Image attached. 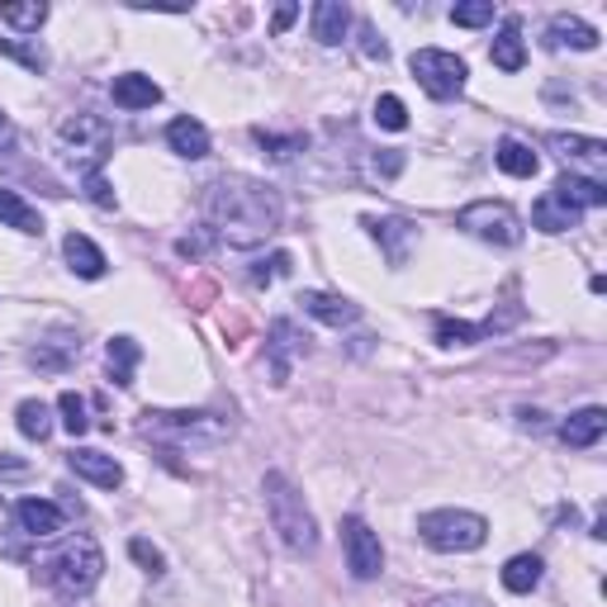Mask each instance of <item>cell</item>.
<instances>
[{
  "instance_id": "cell-1",
  "label": "cell",
  "mask_w": 607,
  "mask_h": 607,
  "mask_svg": "<svg viewBox=\"0 0 607 607\" xmlns=\"http://www.w3.org/2000/svg\"><path fill=\"white\" fill-rule=\"evenodd\" d=\"M205 214L228 248H256L280 228V195L252 176H224L205 191Z\"/></svg>"
},
{
  "instance_id": "cell-2",
  "label": "cell",
  "mask_w": 607,
  "mask_h": 607,
  "mask_svg": "<svg viewBox=\"0 0 607 607\" xmlns=\"http://www.w3.org/2000/svg\"><path fill=\"white\" fill-rule=\"evenodd\" d=\"M262 494H266V513H271V527L280 531V541L290 546L295 556H309L318 546V527H313V513H309V503H304V494L290 484V474L271 470Z\"/></svg>"
},
{
  "instance_id": "cell-3",
  "label": "cell",
  "mask_w": 607,
  "mask_h": 607,
  "mask_svg": "<svg viewBox=\"0 0 607 607\" xmlns=\"http://www.w3.org/2000/svg\"><path fill=\"white\" fill-rule=\"evenodd\" d=\"M43 580H48L62 598H85L91 588L105 580V556L91 537H71L62 551H53L43 560Z\"/></svg>"
},
{
  "instance_id": "cell-4",
  "label": "cell",
  "mask_w": 607,
  "mask_h": 607,
  "mask_svg": "<svg viewBox=\"0 0 607 607\" xmlns=\"http://www.w3.org/2000/svg\"><path fill=\"white\" fill-rule=\"evenodd\" d=\"M142 432L157 442H176V446H219L228 442V432H233V423H228L224 413H167V409H148L142 413Z\"/></svg>"
},
{
  "instance_id": "cell-5",
  "label": "cell",
  "mask_w": 607,
  "mask_h": 607,
  "mask_svg": "<svg viewBox=\"0 0 607 607\" xmlns=\"http://www.w3.org/2000/svg\"><path fill=\"white\" fill-rule=\"evenodd\" d=\"M417 537H423L432 551H480L489 541V523L480 513H466V508H442V513H423L417 517Z\"/></svg>"
},
{
  "instance_id": "cell-6",
  "label": "cell",
  "mask_w": 607,
  "mask_h": 607,
  "mask_svg": "<svg viewBox=\"0 0 607 607\" xmlns=\"http://www.w3.org/2000/svg\"><path fill=\"white\" fill-rule=\"evenodd\" d=\"M456 228L480 242H494V248H517L523 242V224L503 199H474V205L456 214Z\"/></svg>"
},
{
  "instance_id": "cell-7",
  "label": "cell",
  "mask_w": 607,
  "mask_h": 607,
  "mask_svg": "<svg viewBox=\"0 0 607 607\" xmlns=\"http://www.w3.org/2000/svg\"><path fill=\"white\" fill-rule=\"evenodd\" d=\"M409 71H413V81L423 85L432 100L460 95V85H466V77H470V67L460 62L456 53H442V48H417L409 57Z\"/></svg>"
},
{
  "instance_id": "cell-8",
  "label": "cell",
  "mask_w": 607,
  "mask_h": 607,
  "mask_svg": "<svg viewBox=\"0 0 607 607\" xmlns=\"http://www.w3.org/2000/svg\"><path fill=\"white\" fill-rule=\"evenodd\" d=\"M57 142H62V152L71 157V162H81L85 171H100V162L110 157V124L95 119V114H71V119L57 128Z\"/></svg>"
},
{
  "instance_id": "cell-9",
  "label": "cell",
  "mask_w": 607,
  "mask_h": 607,
  "mask_svg": "<svg viewBox=\"0 0 607 607\" xmlns=\"http://www.w3.org/2000/svg\"><path fill=\"white\" fill-rule=\"evenodd\" d=\"M342 546H346V570H352V580L366 584L385 570V546L360 517H346L342 523Z\"/></svg>"
},
{
  "instance_id": "cell-10",
  "label": "cell",
  "mask_w": 607,
  "mask_h": 607,
  "mask_svg": "<svg viewBox=\"0 0 607 607\" xmlns=\"http://www.w3.org/2000/svg\"><path fill=\"white\" fill-rule=\"evenodd\" d=\"M551 148L565 157L570 167H584L588 171V181H603V171H607V142L603 138H580V134H551L546 138Z\"/></svg>"
},
{
  "instance_id": "cell-11",
  "label": "cell",
  "mask_w": 607,
  "mask_h": 607,
  "mask_svg": "<svg viewBox=\"0 0 607 607\" xmlns=\"http://www.w3.org/2000/svg\"><path fill=\"white\" fill-rule=\"evenodd\" d=\"M14 523H20V531H28V537H57V531L67 527V513L48 499H20L14 503Z\"/></svg>"
},
{
  "instance_id": "cell-12",
  "label": "cell",
  "mask_w": 607,
  "mask_h": 607,
  "mask_svg": "<svg viewBox=\"0 0 607 607\" xmlns=\"http://www.w3.org/2000/svg\"><path fill=\"white\" fill-rule=\"evenodd\" d=\"M67 466L77 470L81 480L100 484V489H119L124 484V466L114 456H105V451H85V446H77V451L67 456Z\"/></svg>"
},
{
  "instance_id": "cell-13",
  "label": "cell",
  "mask_w": 607,
  "mask_h": 607,
  "mask_svg": "<svg viewBox=\"0 0 607 607\" xmlns=\"http://www.w3.org/2000/svg\"><path fill=\"white\" fill-rule=\"evenodd\" d=\"M110 95H114L119 110H152L157 100H162V85H157L152 77H142V71H124V77H114Z\"/></svg>"
},
{
  "instance_id": "cell-14",
  "label": "cell",
  "mask_w": 607,
  "mask_h": 607,
  "mask_svg": "<svg viewBox=\"0 0 607 607\" xmlns=\"http://www.w3.org/2000/svg\"><path fill=\"white\" fill-rule=\"evenodd\" d=\"M304 332L290 323V318H276L271 323V370H276V385H285V375H290V356L304 352Z\"/></svg>"
},
{
  "instance_id": "cell-15",
  "label": "cell",
  "mask_w": 607,
  "mask_h": 607,
  "mask_svg": "<svg viewBox=\"0 0 607 607\" xmlns=\"http://www.w3.org/2000/svg\"><path fill=\"white\" fill-rule=\"evenodd\" d=\"M607 432V409H580V413H570L565 423H560V442L574 446V451H584V446H594L598 437Z\"/></svg>"
},
{
  "instance_id": "cell-16",
  "label": "cell",
  "mask_w": 607,
  "mask_h": 607,
  "mask_svg": "<svg viewBox=\"0 0 607 607\" xmlns=\"http://www.w3.org/2000/svg\"><path fill=\"white\" fill-rule=\"evenodd\" d=\"M580 214L584 209H574L570 199H560L556 191H546L537 205H531V224H537L541 233H565V228H580Z\"/></svg>"
},
{
  "instance_id": "cell-17",
  "label": "cell",
  "mask_w": 607,
  "mask_h": 607,
  "mask_svg": "<svg viewBox=\"0 0 607 607\" xmlns=\"http://www.w3.org/2000/svg\"><path fill=\"white\" fill-rule=\"evenodd\" d=\"M346 28H352V10H346L342 0H318L313 5V38L323 43V48H337L346 38Z\"/></svg>"
},
{
  "instance_id": "cell-18",
  "label": "cell",
  "mask_w": 607,
  "mask_h": 607,
  "mask_svg": "<svg viewBox=\"0 0 607 607\" xmlns=\"http://www.w3.org/2000/svg\"><path fill=\"white\" fill-rule=\"evenodd\" d=\"M366 228H370L375 242H385V252H389V262H394V266L409 262V248L417 238L413 224H403V219H366Z\"/></svg>"
},
{
  "instance_id": "cell-19",
  "label": "cell",
  "mask_w": 607,
  "mask_h": 607,
  "mask_svg": "<svg viewBox=\"0 0 607 607\" xmlns=\"http://www.w3.org/2000/svg\"><path fill=\"white\" fill-rule=\"evenodd\" d=\"M304 304V313H313L318 323H328V328H342V323H356L360 309L352 299H342V295H318V290H304L299 295Z\"/></svg>"
},
{
  "instance_id": "cell-20",
  "label": "cell",
  "mask_w": 607,
  "mask_h": 607,
  "mask_svg": "<svg viewBox=\"0 0 607 607\" xmlns=\"http://www.w3.org/2000/svg\"><path fill=\"white\" fill-rule=\"evenodd\" d=\"M62 252H67V262H71V271H77L81 280H100V276H105V266H110L105 252H100L91 238H81V233H67Z\"/></svg>"
},
{
  "instance_id": "cell-21",
  "label": "cell",
  "mask_w": 607,
  "mask_h": 607,
  "mask_svg": "<svg viewBox=\"0 0 607 607\" xmlns=\"http://www.w3.org/2000/svg\"><path fill=\"white\" fill-rule=\"evenodd\" d=\"M167 142H171V152H181V157H191V162H199V157H209V134H205V124L199 119H171L167 124Z\"/></svg>"
},
{
  "instance_id": "cell-22",
  "label": "cell",
  "mask_w": 607,
  "mask_h": 607,
  "mask_svg": "<svg viewBox=\"0 0 607 607\" xmlns=\"http://www.w3.org/2000/svg\"><path fill=\"white\" fill-rule=\"evenodd\" d=\"M551 48H574V53H594L598 48V28L574 20V14H556L551 20Z\"/></svg>"
},
{
  "instance_id": "cell-23",
  "label": "cell",
  "mask_w": 607,
  "mask_h": 607,
  "mask_svg": "<svg viewBox=\"0 0 607 607\" xmlns=\"http://www.w3.org/2000/svg\"><path fill=\"white\" fill-rule=\"evenodd\" d=\"M551 191L560 199H570L574 209H603L607 205V185L603 181H588V176H574V171H570V176H560Z\"/></svg>"
},
{
  "instance_id": "cell-24",
  "label": "cell",
  "mask_w": 607,
  "mask_h": 607,
  "mask_svg": "<svg viewBox=\"0 0 607 607\" xmlns=\"http://www.w3.org/2000/svg\"><path fill=\"white\" fill-rule=\"evenodd\" d=\"M0 224L14 233H43V214L20 191H0Z\"/></svg>"
},
{
  "instance_id": "cell-25",
  "label": "cell",
  "mask_w": 607,
  "mask_h": 607,
  "mask_svg": "<svg viewBox=\"0 0 607 607\" xmlns=\"http://www.w3.org/2000/svg\"><path fill=\"white\" fill-rule=\"evenodd\" d=\"M489 57H494L499 71H523L527 67V48H523V28L517 24H503L499 38L489 43Z\"/></svg>"
},
{
  "instance_id": "cell-26",
  "label": "cell",
  "mask_w": 607,
  "mask_h": 607,
  "mask_svg": "<svg viewBox=\"0 0 607 607\" xmlns=\"http://www.w3.org/2000/svg\"><path fill=\"white\" fill-rule=\"evenodd\" d=\"M541 574H546V560L541 556H513L508 565H503V588L508 594H531V588L541 584Z\"/></svg>"
},
{
  "instance_id": "cell-27",
  "label": "cell",
  "mask_w": 607,
  "mask_h": 607,
  "mask_svg": "<svg viewBox=\"0 0 607 607\" xmlns=\"http://www.w3.org/2000/svg\"><path fill=\"white\" fill-rule=\"evenodd\" d=\"M494 162H499V171H508V176H517V181H527V176H537V152L527 148L523 138H503L499 142V152H494Z\"/></svg>"
},
{
  "instance_id": "cell-28",
  "label": "cell",
  "mask_w": 607,
  "mask_h": 607,
  "mask_svg": "<svg viewBox=\"0 0 607 607\" xmlns=\"http://www.w3.org/2000/svg\"><path fill=\"white\" fill-rule=\"evenodd\" d=\"M14 427H20V437H28V442H48V432H53L48 403H43V399H24L20 409H14Z\"/></svg>"
},
{
  "instance_id": "cell-29",
  "label": "cell",
  "mask_w": 607,
  "mask_h": 607,
  "mask_svg": "<svg viewBox=\"0 0 607 607\" xmlns=\"http://www.w3.org/2000/svg\"><path fill=\"white\" fill-rule=\"evenodd\" d=\"M138 342L134 337H114L110 346H105V360H110V375H114V385L119 389H128L134 385V366H138Z\"/></svg>"
},
{
  "instance_id": "cell-30",
  "label": "cell",
  "mask_w": 607,
  "mask_h": 607,
  "mask_svg": "<svg viewBox=\"0 0 607 607\" xmlns=\"http://www.w3.org/2000/svg\"><path fill=\"white\" fill-rule=\"evenodd\" d=\"M57 409H62V427L71 437H85V432H91V403H85L77 389H67V394L57 399Z\"/></svg>"
},
{
  "instance_id": "cell-31",
  "label": "cell",
  "mask_w": 607,
  "mask_h": 607,
  "mask_svg": "<svg viewBox=\"0 0 607 607\" xmlns=\"http://www.w3.org/2000/svg\"><path fill=\"white\" fill-rule=\"evenodd\" d=\"M0 57H14V62H24L28 71H48V53L38 48V43H24V38H0Z\"/></svg>"
},
{
  "instance_id": "cell-32",
  "label": "cell",
  "mask_w": 607,
  "mask_h": 607,
  "mask_svg": "<svg viewBox=\"0 0 607 607\" xmlns=\"http://www.w3.org/2000/svg\"><path fill=\"white\" fill-rule=\"evenodd\" d=\"M0 20H5L10 28H34L38 34V24L48 20V5H43V0H28V5H0Z\"/></svg>"
},
{
  "instance_id": "cell-33",
  "label": "cell",
  "mask_w": 607,
  "mask_h": 607,
  "mask_svg": "<svg viewBox=\"0 0 607 607\" xmlns=\"http://www.w3.org/2000/svg\"><path fill=\"white\" fill-rule=\"evenodd\" d=\"M437 342L442 346H474V342H484V328L456 323V318H442V323H437Z\"/></svg>"
},
{
  "instance_id": "cell-34",
  "label": "cell",
  "mask_w": 607,
  "mask_h": 607,
  "mask_svg": "<svg viewBox=\"0 0 607 607\" xmlns=\"http://www.w3.org/2000/svg\"><path fill=\"white\" fill-rule=\"evenodd\" d=\"M375 124L389 128V134H403V128H409V110H403V100L399 95H380V100H375Z\"/></svg>"
},
{
  "instance_id": "cell-35",
  "label": "cell",
  "mask_w": 607,
  "mask_h": 607,
  "mask_svg": "<svg viewBox=\"0 0 607 607\" xmlns=\"http://www.w3.org/2000/svg\"><path fill=\"white\" fill-rule=\"evenodd\" d=\"M494 5H451V24H460V28H480V24H494Z\"/></svg>"
},
{
  "instance_id": "cell-36",
  "label": "cell",
  "mask_w": 607,
  "mask_h": 607,
  "mask_svg": "<svg viewBox=\"0 0 607 607\" xmlns=\"http://www.w3.org/2000/svg\"><path fill=\"white\" fill-rule=\"evenodd\" d=\"M128 556H134V560H138V565L148 570V574H162V570H167V556L157 551L152 541H142V537H134V541H128Z\"/></svg>"
},
{
  "instance_id": "cell-37",
  "label": "cell",
  "mask_w": 607,
  "mask_h": 607,
  "mask_svg": "<svg viewBox=\"0 0 607 607\" xmlns=\"http://www.w3.org/2000/svg\"><path fill=\"white\" fill-rule=\"evenodd\" d=\"M256 142H262V148H271V157H276V162H290L295 152H304V138H276V134H266V128H256Z\"/></svg>"
},
{
  "instance_id": "cell-38",
  "label": "cell",
  "mask_w": 607,
  "mask_h": 607,
  "mask_svg": "<svg viewBox=\"0 0 607 607\" xmlns=\"http://www.w3.org/2000/svg\"><path fill=\"white\" fill-rule=\"evenodd\" d=\"M280 276H290V252H276L271 262H256V271H252L256 285H271V280H280Z\"/></svg>"
},
{
  "instance_id": "cell-39",
  "label": "cell",
  "mask_w": 607,
  "mask_h": 607,
  "mask_svg": "<svg viewBox=\"0 0 607 607\" xmlns=\"http://www.w3.org/2000/svg\"><path fill=\"white\" fill-rule=\"evenodd\" d=\"M85 199L100 209H114V191H110V181L100 176V171H85Z\"/></svg>"
},
{
  "instance_id": "cell-40",
  "label": "cell",
  "mask_w": 607,
  "mask_h": 607,
  "mask_svg": "<svg viewBox=\"0 0 607 607\" xmlns=\"http://www.w3.org/2000/svg\"><path fill=\"white\" fill-rule=\"evenodd\" d=\"M14 148H20V134H14V124L0 114V167L14 162Z\"/></svg>"
},
{
  "instance_id": "cell-41",
  "label": "cell",
  "mask_w": 607,
  "mask_h": 607,
  "mask_svg": "<svg viewBox=\"0 0 607 607\" xmlns=\"http://www.w3.org/2000/svg\"><path fill=\"white\" fill-rule=\"evenodd\" d=\"M375 171H385V176H399V171H403V152H375Z\"/></svg>"
},
{
  "instance_id": "cell-42",
  "label": "cell",
  "mask_w": 607,
  "mask_h": 607,
  "mask_svg": "<svg viewBox=\"0 0 607 607\" xmlns=\"http://www.w3.org/2000/svg\"><path fill=\"white\" fill-rule=\"evenodd\" d=\"M360 38H366V43H360V48H366V57H380V62H385V38H375V28L366 24V28H360Z\"/></svg>"
},
{
  "instance_id": "cell-43",
  "label": "cell",
  "mask_w": 607,
  "mask_h": 607,
  "mask_svg": "<svg viewBox=\"0 0 607 607\" xmlns=\"http://www.w3.org/2000/svg\"><path fill=\"white\" fill-rule=\"evenodd\" d=\"M427 607H484V603H474V598H460V594H456V598L446 594V598H432Z\"/></svg>"
},
{
  "instance_id": "cell-44",
  "label": "cell",
  "mask_w": 607,
  "mask_h": 607,
  "mask_svg": "<svg viewBox=\"0 0 607 607\" xmlns=\"http://www.w3.org/2000/svg\"><path fill=\"white\" fill-rule=\"evenodd\" d=\"M295 14H299V5H280V10H276V20H271V24H276V34L295 24Z\"/></svg>"
},
{
  "instance_id": "cell-45",
  "label": "cell",
  "mask_w": 607,
  "mask_h": 607,
  "mask_svg": "<svg viewBox=\"0 0 607 607\" xmlns=\"http://www.w3.org/2000/svg\"><path fill=\"white\" fill-rule=\"evenodd\" d=\"M5 517H10V513H5V499H0V531H5Z\"/></svg>"
}]
</instances>
